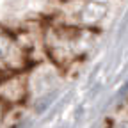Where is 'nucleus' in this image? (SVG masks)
Masks as SVG:
<instances>
[{
	"instance_id": "nucleus-1",
	"label": "nucleus",
	"mask_w": 128,
	"mask_h": 128,
	"mask_svg": "<svg viewBox=\"0 0 128 128\" xmlns=\"http://www.w3.org/2000/svg\"><path fill=\"white\" fill-rule=\"evenodd\" d=\"M103 11H105V4L91 0V2H87L84 6L82 12H80V20H82V23H86V25H92V23H96L102 18Z\"/></svg>"
},
{
	"instance_id": "nucleus-2",
	"label": "nucleus",
	"mask_w": 128,
	"mask_h": 128,
	"mask_svg": "<svg viewBox=\"0 0 128 128\" xmlns=\"http://www.w3.org/2000/svg\"><path fill=\"white\" fill-rule=\"evenodd\" d=\"M0 96L7 102H20L25 96V87H23V84L11 80V82H6L0 87Z\"/></svg>"
},
{
	"instance_id": "nucleus-3",
	"label": "nucleus",
	"mask_w": 128,
	"mask_h": 128,
	"mask_svg": "<svg viewBox=\"0 0 128 128\" xmlns=\"http://www.w3.org/2000/svg\"><path fill=\"white\" fill-rule=\"evenodd\" d=\"M9 48H11V41H9V38L4 34L2 30H0V57H4V55L9 52Z\"/></svg>"
}]
</instances>
